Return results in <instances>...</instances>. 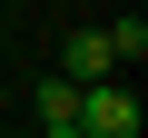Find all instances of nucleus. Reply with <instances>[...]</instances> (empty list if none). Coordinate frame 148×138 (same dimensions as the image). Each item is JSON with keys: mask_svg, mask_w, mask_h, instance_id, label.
<instances>
[{"mask_svg": "<svg viewBox=\"0 0 148 138\" xmlns=\"http://www.w3.org/2000/svg\"><path fill=\"white\" fill-rule=\"evenodd\" d=\"M79 138H138V89H128V79L79 89Z\"/></svg>", "mask_w": 148, "mask_h": 138, "instance_id": "f257e3e1", "label": "nucleus"}, {"mask_svg": "<svg viewBox=\"0 0 148 138\" xmlns=\"http://www.w3.org/2000/svg\"><path fill=\"white\" fill-rule=\"evenodd\" d=\"M59 79H79V89L119 79V59H109V40H99V30H69V49H59Z\"/></svg>", "mask_w": 148, "mask_h": 138, "instance_id": "f03ea898", "label": "nucleus"}, {"mask_svg": "<svg viewBox=\"0 0 148 138\" xmlns=\"http://www.w3.org/2000/svg\"><path fill=\"white\" fill-rule=\"evenodd\" d=\"M69 118H79V79L49 69V79H40V128H69Z\"/></svg>", "mask_w": 148, "mask_h": 138, "instance_id": "7ed1b4c3", "label": "nucleus"}, {"mask_svg": "<svg viewBox=\"0 0 148 138\" xmlns=\"http://www.w3.org/2000/svg\"><path fill=\"white\" fill-rule=\"evenodd\" d=\"M99 40H109V59H119V69H138V59H148V20H138V10H128V20H109Z\"/></svg>", "mask_w": 148, "mask_h": 138, "instance_id": "20e7f679", "label": "nucleus"}, {"mask_svg": "<svg viewBox=\"0 0 148 138\" xmlns=\"http://www.w3.org/2000/svg\"><path fill=\"white\" fill-rule=\"evenodd\" d=\"M40 138H79V118H69V128H40Z\"/></svg>", "mask_w": 148, "mask_h": 138, "instance_id": "39448f33", "label": "nucleus"}]
</instances>
